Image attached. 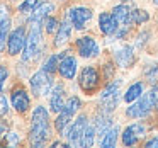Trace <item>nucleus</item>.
Masks as SVG:
<instances>
[{
	"label": "nucleus",
	"instance_id": "cd10ccee",
	"mask_svg": "<svg viewBox=\"0 0 158 148\" xmlns=\"http://www.w3.org/2000/svg\"><path fill=\"white\" fill-rule=\"evenodd\" d=\"M60 60H61V55H51L46 58V61L43 63V70L48 73H55L58 70V65H60Z\"/></svg>",
	"mask_w": 158,
	"mask_h": 148
},
{
	"label": "nucleus",
	"instance_id": "f03ea898",
	"mask_svg": "<svg viewBox=\"0 0 158 148\" xmlns=\"http://www.w3.org/2000/svg\"><path fill=\"white\" fill-rule=\"evenodd\" d=\"M156 99H158V87L153 85V89L148 94H144L134 102H131V106L126 109V116L131 117V119H143V117L150 116L151 109H155V100Z\"/></svg>",
	"mask_w": 158,
	"mask_h": 148
},
{
	"label": "nucleus",
	"instance_id": "f257e3e1",
	"mask_svg": "<svg viewBox=\"0 0 158 148\" xmlns=\"http://www.w3.org/2000/svg\"><path fill=\"white\" fill-rule=\"evenodd\" d=\"M51 136L49 128V112L46 107L38 106L32 111L31 117V131H29V141L32 146H43Z\"/></svg>",
	"mask_w": 158,
	"mask_h": 148
},
{
	"label": "nucleus",
	"instance_id": "7ed1b4c3",
	"mask_svg": "<svg viewBox=\"0 0 158 148\" xmlns=\"http://www.w3.org/2000/svg\"><path fill=\"white\" fill-rule=\"evenodd\" d=\"M41 22H31V29L26 38V46L22 49V60L29 61V60H36L43 51V34H41Z\"/></svg>",
	"mask_w": 158,
	"mask_h": 148
},
{
	"label": "nucleus",
	"instance_id": "9b49d317",
	"mask_svg": "<svg viewBox=\"0 0 158 148\" xmlns=\"http://www.w3.org/2000/svg\"><path fill=\"white\" fill-rule=\"evenodd\" d=\"M77 66H78V63H77L75 56L68 55V51H66L65 55L61 53V60H60V65H58V72H60V75H61L63 78H66V80L75 78Z\"/></svg>",
	"mask_w": 158,
	"mask_h": 148
},
{
	"label": "nucleus",
	"instance_id": "39448f33",
	"mask_svg": "<svg viewBox=\"0 0 158 148\" xmlns=\"http://www.w3.org/2000/svg\"><path fill=\"white\" fill-rule=\"evenodd\" d=\"M29 85H31V90H32V94H34L36 97H43V95H46V94L51 92L53 77H51V73L44 72V70H39V72H36L34 75L31 77Z\"/></svg>",
	"mask_w": 158,
	"mask_h": 148
},
{
	"label": "nucleus",
	"instance_id": "b1692460",
	"mask_svg": "<svg viewBox=\"0 0 158 148\" xmlns=\"http://www.w3.org/2000/svg\"><path fill=\"white\" fill-rule=\"evenodd\" d=\"M139 138H141V136L133 129V128H131V124L123 131V133H121V141H123L124 146H134V145L139 141Z\"/></svg>",
	"mask_w": 158,
	"mask_h": 148
},
{
	"label": "nucleus",
	"instance_id": "2eb2a0df",
	"mask_svg": "<svg viewBox=\"0 0 158 148\" xmlns=\"http://www.w3.org/2000/svg\"><path fill=\"white\" fill-rule=\"evenodd\" d=\"M63 106H65V89H63L61 85H56V87H53V90H51L49 109H51L53 112L58 114L60 111L63 109Z\"/></svg>",
	"mask_w": 158,
	"mask_h": 148
},
{
	"label": "nucleus",
	"instance_id": "ea45409f",
	"mask_svg": "<svg viewBox=\"0 0 158 148\" xmlns=\"http://www.w3.org/2000/svg\"><path fill=\"white\" fill-rule=\"evenodd\" d=\"M121 2H127V0H121Z\"/></svg>",
	"mask_w": 158,
	"mask_h": 148
},
{
	"label": "nucleus",
	"instance_id": "9d476101",
	"mask_svg": "<svg viewBox=\"0 0 158 148\" xmlns=\"http://www.w3.org/2000/svg\"><path fill=\"white\" fill-rule=\"evenodd\" d=\"M26 29L24 27H17L9 34V39H7V51L10 56H15L24 49L26 46Z\"/></svg>",
	"mask_w": 158,
	"mask_h": 148
},
{
	"label": "nucleus",
	"instance_id": "a211bd4d",
	"mask_svg": "<svg viewBox=\"0 0 158 148\" xmlns=\"http://www.w3.org/2000/svg\"><path fill=\"white\" fill-rule=\"evenodd\" d=\"M94 126H95V133H97V136L102 138L104 134H106L107 131H109L110 128L114 126V124H112V119H110V114L100 112L99 116L95 117V123H94Z\"/></svg>",
	"mask_w": 158,
	"mask_h": 148
},
{
	"label": "nucleus",
	"instance_id": "4c0bfd02",
	"mask_svg": "<svg viewBox=\"0 0 158 148\" xmlns=\"http://www.w3.org/2000/svg\"><path fill=\"white\" fill-rule=\"evenodd\" d=\"M155 111H156V112H158V99L155 100Z\"/></svg>",
	"mask_w": 158,
	"mask_h": 148
},
{
	"label": "nucleus",
	"instance_id": "dca6fc26",
	"mask_svg": "<svg viewBox=\"0 0 158 148\" xmlns=\"http://www.w3.org/2000/svg\"><path fill=\"white\" fill-rule=\"evenodd\" d=\"M72 22L66 19V21H63L61 24H60L58 31H56V36H55V46L56 48H61L63 44H66L70 39V36H72Z\"/></svg>",
	"mask_w": 158,
	"mask_h": 148
},
{
	"label": "nucleus",
	"instance_id": "c756f323",
	"mask_svg": "<svg viewBox=\"0 0 158 148\" xmlns=\"http://www.w3.org/2000/svg\"><path fill=\"white\" fill-rule=\"evenodd\" d=\"M39 4H41L39 0H24V2L19 5V12H22V14H31Z\"/></svg>",
	"mask_w": 158,
	"mask_h": 148
},
{
	"label": "nucleus",
	"instance_id": "4be33fe9",
	"mask_svg": "<svg viewBox=\"0 0 158 148\" xmlns=\"http://www.w3.org/2000/svg\"><path fill=\"white\" fill-rule=\"evenodd\" d=\"M150 19V14H148L146 11H143V9H131L129 11V24L131 26H141L144 24V22Z\"/></svg>",
	"mask_w": 158,
	"mask_h": 148
},
{
	"label": "nucleus",
	"instance_id": "ddd939ff",
	"mask_svg": "<svg viewBox=\"0 0 158 148\" xmlns=\"http://www.w3.org/2000/svg\"><path fill=\"white\" fill-rule=\"evenodd\" d=\"M10 102L12 107H14L17 112H26V111L31 107V99H29V94L26 92L24 89H14L10 95Z\"/></svg>",
	"mask_w": 158,
	"mask_h": 148
},
{
	"label": "nucleus",
	"instance_id": "473e14b6",
	"mask_svg": "<svg viewBox=\"0 0 158 148\" xmlns=\"http://www.w3.org/2000/svg\"><path fill=\"white\" fill-rule=\"evenodd\" d=\"M9 112V102L5 95H0V116H5Z\"/></svg>",
	"mask_w": 158,
	"mask_h": 148
},
{
	"label": "nucleus",
	"instance_id": "0eeeda50",
	"mask_svg": "<svg viewBox=\"0 0 158 148\" xmlns=\"http://www.w3.org/2000/svg\"><path fill=\"white\" fill-rule=\"evenodd\" d=\"M94 12L89 7H72L66 11V19L72 22V26L77 31H82L87 27V22L92 19Z\"/></svg>",
	"mask_w": 158,
	"mask_h": 148
},
{
	"label": "nucleus",
	"instance_id": "aec40b11",
	"mask_svg": "<svg viewBox=\"0 0 158 148\" xmlns=\"http://www.w3.org/2000/svg\"><path fill=\"white\" fill-rule=\"evenodd\" d=\"M72 117H73V114L66 112V111H60L58 116H56V119H55V128H56V131H58L61 136L65 134V131L68 129L70 124H72Z\"/></svg>",
	"mask_w": 158,
	"mask_h": 148
},
{
	"label": "nucleus",
	"instance_id": "1a4fd4ad",
	"mask_svg": "<svg viewBox=\"0 0 158 148\" xmlns=\"http://www.w3.org/2000/svg\"><path fill=\"white\" fill-rule=\"evenodd\" d=\"M87 124H89V121H87L85 114H80V116L77 117V121H73V123L70 124L68 129L65 131L68 145H72V146H80V141H82V136H83V131H85Z\"/></svg>",
	"mask_w": 158,
	"mask_h": 148
},
{
	"label": "nucleus",
	"instance_id": "72a5a7b5",
	"mask_svg": "<svg viewBox=\"0 0 158 148\" xmlns=\"http://www.w3.org/2000/svg\"><path fill=\"white\" fill-rule=\"evenodd\" d=\"M144 146H148V148H158V134H156V136H153L151 140H148L146 143H144Z\"/></svg>",
	"mask_w": 158,
	"mask_h": 148
},
{
	"label": "nucleus",
	"instance_id": "f3484780",
	"mask_svg": "<svg viewBox=\"0 0 158 148\" xmlns=\"http://www.w3.org/2000/svg\"><path fill=\"white\" fill-rule=\"evenodd\" d=\"M53 11H55V5H53L51 2H43V4H39L38 7L31 12L29 22H43Z\"/></svg>",
	"mask_w": 158,
	"mask_h": 148
},
{
	"label": "nucleus",
	"instance_id": "6ab92c4d",
	"mask_svg": "<svg viewBox=\"0 0 158 148\" xmlns=\"http://www.w3.org/2000/svg\"><path fill=\"white\" fill-rule=\"evenodd\" d=\"M129 11H131V7L127 4H119L112 9V17L116 19L117 26L129 24V21H127V19H129Z\"/></svg>",
	"mask_w": 158,
	"mask_h": 148
},
{
	"label": "nucleus",
	"instance_id": "393cba45",
	"mask_svg": "<svg viewBox=\"0 0 158 148\" xmlns=\"http://www.w3.org/2000/svg\"><path fill=\"white\" fill-rule=\"evenodd\" d=\"M95 126L94 124H87L85 131H83V136H82V141H80V146H92L95 143Z\"/></svg>",
	"mask_w": 158,
	"mask_h": 148
},
{
	"label": "nucleus",
	"instance_id": "a878e982",
	"mask_svg": "<svg viewBox=\"0 0 158 148\" xmlns=\"http://www.w3.org/2000/svg\"><path fill=\"white\" fill-rule=\"evenodd\" d=\"M9 31H10V19L5 17L4 21H0V53L4 51L5 44H7Z\"/></svg>",
	"mask_w": 158,
	"mask_h": 148
},
{
	"label": "nucleus",
	"instance_id": "f704fd0d",
	"mask_svg": "<svg viewBox=\"0 0 158 148\" xmlns=\"http://www.w3.org/2000/svg\"><path fill=\"white\" fill-rule=\"evenodd\" d=\"M5 136H7V141H9L10 145H15V143L19 141V136H17V133H7Z\"/></svg>",
	"mask_w": 158,
	"mask_h": 148
},
{
	"label": "nucleus",
	"instance_id": "6e6552de",
	"mask_svg": "<svg viewBox=\"0 0 158 148\" xmlns=\"http://www.w3.org/2000/svg\"><path fill=\"white\" fill-rule=\"evenodd\" d=\"M75 48L77 53H78L82 58L90 60V58H97L100 55V46L92 36H83V38H78L75 41Z\"/></svg>",
	"mask_w": 158,
	"mask_h": 148
},
{
	"label": "nucleus",
	"instance_id": "7c9ffc66",
	"mask_svg": "<svg viewBox=\"0 0 158 148\" xmlns=\"http://www.w3.org/2000/svg\"><path fill=\"white\" fill-rule=\"evenodd\" d=\"M144 77H146V80L151 83V85H156L158 83V65L150 66V68L144 72Z\"/></svg>",
	"mask_w": 158,
	"mask_h": 148
},
{
	"label": "nucleus",
	"instance_id": "20e7f679",
	"mask_svg": "<svg viewBox=\"0 0 158 148\" xmlns=\"http://www.w3.org/2000/svg\"><path fill=\"white\" fill-rule=\"evenodd\" d=\"M119 90H121V80L107 83L106 89L100 92V112L112 114L114 109L119 104Z\"/></svg>",
	"mask_w": 158,
	"mask_h": 148
},
{
	"label": "nucleus",
	"instance_id": "2f4dec72",
	"mask_svg": "<svg viewBox=\"0 0 158 148\" xmlns=\"http://www.w3.org/2000/svg\"><path fill=\"white\" fill-rule=\"evenodd\" d=\"M7 77H9V70L5 68V66H0V92H4Z\"/></svg>",
	"mask_w": 158,
	"mask_h": 148
},
{
	"label": "nucleus",
	"instance_id": "c9c22d12",
	"mask_svg": "<svg viewBox=\"0 0 158 148\" xmlns=\"http://www.w3.org/2000/svg\"><path fill=\"white\" fill-rule=\"evenodd\" d=\"M7 17V7L5 5H0V21H4Z\"/></svg>",
	"mask_w": 158,
	"mask_h": 148
},
{
	"label": "nucleus",
	"instance_id": "412c9836",
	"mask_svg": "<svg viewBox=\"0 0 158 148\" xmlns=\"http://www.w3.org/2000/svg\"><path fill=\"white\" fill-rule=\"evenodd\" d=\"M119 126H112L102 138H100V146L102 148H112L117 145V136H119Z\"/></svg>",
	"mask_w": 158,
	"mask_h": 148
},
{
	"label": "nucleus",
	"instance_id": "423d86ee",
	"mask_svg": "<svg viewBox=\"0 0 158 148\" xmlns=\"http://www.w3.org/2000/svg\"><path fill=\"white\" fill-rule=\"evenodd\" d=\"M99 83H100V77H99V72H97L95 66H90V65L83 66L82 72H80V77H78L80 89L85 94H92L99 89Z\"/></svg>",
	"mask_w": 158,
	"mask_h": 148
},
{
	"label": "nucleus",
	"instance_id": "f8f14e48",
	"mask_svg": "<svg viewBox=\"0 0 158 148\" xmlns=\"http://www.w3.org/2000/svg\"><path fill=\"white\" fill-rule=\"evenodd\" d=\"M114 61L119 68H129L134 61V51L131 44H123L114 51Z\"/></svg>",
	"mask_w": 158,
	"mask_h": 148
},
{
	"label": "nucleus",
	"instance_id": "4468645a",
	"mask_svg": "<svg viewBox=\"0 0 158 148\" xmlns=\"http://www.w3.org/2000/svg\"><path fill=\"white\" fill-rule=\"evenodd\" d=\"M99 29L104 36H112L117 29V22L109 12H102L99 15Z\"/></svg>",
	"mask_w": 158,
	"mask_h": 148
},
{
	"label": "nucleus",
	"instance_id": "bb28decb",
	"mask_svg": "<svg viewBox=\"0 0 158 148\" xmlns=\"http://www.w3.org/2000/svg\"><path fill=\"white\" fill-rule=\"evenodd\" d=\"M80 107H82V100H80L77 95H72L68 100H65V106H63L61 111H66V112H70V114L75 116V114L80 111Z\"/></svg>",
	"mask_w": 158,
	"mask_h": 148
},
{
	"label": "nucleus",
	"instance_id": "e433bc0d",
	"mask_svg": "<svg viewBox=\"0 0 158 148\" xmlns=\"http://www.w3.org/2000/svg\"><path fill=\"white\" fill-rule=\"evenodd\" d=\"M5 134V124H0V138Z\"/></svg>",
	"mask_w": 158,
	"mask_h": 148
},
{
	"label": "nucleus",
	"instance_id": "c85d7f7f",
	"mask_svg": "<svg viewBox=\"0 0 158 148\" xmlns=\"http://www.w3.org/2000/svg\"><path fill=\"white\" fill-rule=\"evenodd\" d=\"M43 22H44V29H46L48 34H55V32L58 31V27H60V21L56 17H51V15H48Z\"/></svg>",
	"mask_w": 158,
	"mask_h": 148
},
{
	"label": "nucleus",
	"instance_id": "5701e85b",
	"mask_svg": "<svg viewBox=\"0 0 158 148\" xmlns=\"http://www.w3.org/2000/svg\"><path fill=\"white\" fill-rule=\"evenodd\" d=\"M143 83L141 82H136V83H133V85H129L127 87V90H126V94H124V100L126 102H134L136 99H139L141 95H143Z\"/></svg>",
	"mask_w": 158,
	"mask_h": 148
},
{
	"label": "nucleus",
	"instance_id": "58836bf2",
	"mask_svg": "<svg viewBox=\"0 0 158 148\" xmlns=\"http://www.w3.org/2000/svg\"><path fill=\"white\" fill-rule=\"evenodd\" d=\"M153 4H155V5H158V0H153Z\"/></svg>",
	"mask_w": 158,
	"mask_h": 148
}]
</instances>
